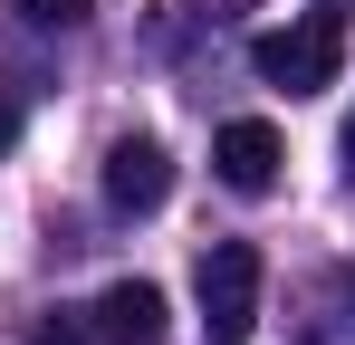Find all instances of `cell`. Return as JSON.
Returning a JSON list of instances; mask_svg holds the SVG:
<instances>
[{
	"label": "cell",
	"mask_w": 355,
	"mask_h": 345,
	"mask_svg": "<svg viewBox=\"0 0 355 345\" xmlns=\"http://www.w3.org/2000/svg\"><path fill=\"white\" fill-rule=\"evenodd\" d=\"M317 10H327V19H336V29H346V19H355V0H317Z\"/></svg>",
	"instance_id": "9"
},
{
	"label": "cell",
	"mask_w": 355,
	"mask_h": 345,
	"mask_svg": "<svg viewBox=\"0 0 355 345\" xmlns=\"http://www.w3.org/2000/svg\"><path fill=\"white\" fill-rule=\"evenodd\" d=\"M10 10H19V29H87L96 0H10Z\"/></svg>",
	"instance_id": "6"
},
{
	"label": "cell",
	"mask_w": 355,
	"mask_h": 345,
	"mask_svg": "<svg viewBox=\"0 0 355 345\" xmlns=\"http://www.w3.org/2000/svg\"><path fill=\"white\" fill-rule=\"evenodd\" d=\"M250 67H259V87L327 96V87L346 77V29H336L327 10H307V19H288V29H259V39H250Z\"/></svg>",
	"instance_id": "1"
},
{
	"label": "cell",
	"mask_w": 355,
	"mask_h": 345,
	"mask_svg": "<svg viewBox=\"0 0 355 345\" xmlns=\"http://www.w3.org/2000/svg\"><path fill=\"white\" fill-rule=\"evenodd\" d=\"M164 326H173V317H164V288L154 278H116L87 307V336L96 345H164Z\"/></svg>",
	"instance_id": "5"
},
{
	"label": "cell",
	"mask_w": 355,
	"mask_h": 345,
	"mask_svg": "<svg viewBox=\"0 0 355 345\" xmlns=\"http://www.w3.org/2000/svg\"><path fill=\"white\" fill-rule=\"evenodd\" d=\"M346 163H355V115H346Z\"/></svg>",
	"instance_id": "10"
},
{
	"label": "cell",
	"mask_w": 355,
	"mask_h": 345,
	"mask_svg": "<svg viewBox=\"0 0 355 345\" xmlns=\"http://www.w3.org/2000/svg\"><path fill=\"white\" fill-rule=\"evenodd\" d=\"M29 345H96V336H87V317H39Z\"/></svg>",
	"instance_id": "7"
},
{
	"label": "cell",
	"mask_w": 355,
	"mask_h": 345,
	"mask_svg": "<svg viewBox=\"0 0 355 345\" xmlns=\"http://www.w3.org/2000/svg\"><path fill=\"white\" fill-rule=\"evenodd\" d=\"M279 163H288V144H279V125H269V115H231V125L211 134V172L231 182L240 202H259V192L279 182Z\"/></svg>",
	"instance_id": "3"
},
{
	"label": "cell",
	"mask_w": 355,
	"mask_h": 345,
	"mask_svg": "<svg viewBox=\"0 0 355 345\" xmlns=\"http://www.w3.org/2000/svg\"><path fill=\"white\" fill-rule=\"evenodd\" d=\"M106 202L135 211V221L164 211V202H173V154H164L154 134H116V144H106Z\"/></svg>",
	"instance_id": "4"
},
{
	"label": "cell",
	"mask_w": 355,
	"mask_h": 345,
	"mask_svg": "<svg viewBox=\"0 0 355 345\" xmlns=\"http://www.w3.org/2000/svg\"><path fill=\"white\" fill-rule=\"evenodd\" d=\"M192 297H202V345H250V326H259V249L211 240L202 269H192Z\"/></svg>",
	"instance_id": "2"
},
{
	"label": "cell",
	"mask_w": 355,
	"mask_h": 345,
	"mask_svg": "<svg viewBox=\"0 0 355 345\" xmlns=\"http://www.w3.org/2000/svg\"><path fill=\"white\" fill-rule=\"evenodd\" d=\"M10 144H19V96L0 87V154H10Z\"/></svg>",
	"instance_id": "8"
}]
</instances>
